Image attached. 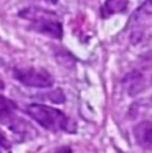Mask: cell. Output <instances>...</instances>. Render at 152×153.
Segmentation results:
<instances>
[{"label": "cell", "mask_w": 152, "mask_h": 153, "mask_svg": "<svg viewBox=\"0 0 152 153\" xmlns=\"http://www.w3.org/2000/svg\"><path fill=\"white\" fill-rule=\"evenodd\" d=\"M25 113L37 124L51 132H67V133L76 132V124L72 121V119H69L64 112L57 108L34 102L27 105Z\"/></svg>", "instance_id": "1"}, {"label": "cell", "mask_w": 152, "mask_h": 153, "mask_svg": "<svg viewBox=\"0 0 152 153\" xmlns=\"http://www.w3.org/2000/svg\"><path fill=\"white\" fill-rule=\"evenodd\" d=\"M19 16L31 23L30 29L34 32L60 40L63 37V25L57 15L51 11L43 10L39 7L23 8L19 12Z\"/></svg>", "instance_id": "2"}, {"label": "cell", "mask_w": 152, "mask_h": 153, "mask_svg": "<svg viewBox=\"0 0 152 153\" xmlns=\"http://www.w3.org/2000/svg\"><path fill=\"white\" fill-rule=\"evenodd\" d=\"M12 76L15 80L25 87L32 88H51L55 84V79L48 71L36 67H22L13 68Z\"/></svg>", "instance_id": "3"}, {"label": "cell", "mask_w": 152, "mask_h": 153, "mask_svg": "<svg viewBox=\"0 0 152 153\" xmlns=\"http://www.w3.org/2000/svg\"><path fill=\"white\" fill-rule=\"evenodd\" d=\"M133 136L136 143L142 148L150 149L152 144V124L151 121H142L139 123L133 129Z\"/></svg>", "instance_id": "4"}, {"label": "cell", "mask_w": 152, "mask_h": 153, "mask_svg": "<svg viewBox=\"0 0 152 153\" xmlns=\"http://www.w3.org/2000/svg\"><path fill=\"white\" fill-rule=\"evenodd\" d=\"M124 84L128 87V92L130 95H136L140 91H143L145 87H147V81H144V76L143 73L137 72V71H133V72L128 73L124 79Z\"/></svg>", "instance_id": "5"}, {"label": "cell", "mask_w": 152, "mask_h": 153, "mask_svg": "<svg viewBox=\"0 0 152 153\" xmlns=\"http://www.w3.org/2000/svg\"><path fill=\"white\" fill-rule=\"evenodd\" d=\"M127 8L128 0H106L100 10V13L103 19H107L115 13H124Z\"/></svg>", "instance_id": "6"}, {"label": "cell", "mask_w": 152, "mask_h": 153, "mask_svg": "<svg viewBox=\"0 0 152 153\" xmlns=\"http://www.w3.org/2000/svg\"><path fill=\"white\" fill-rule=\"evenodd\" d=\"M16 116V104L5 96L0 95V123H10Z\"/></svg>", "instance_id": "7"}, {"label": "cell", "mask_w": 152, "mask_h": 153, "mask_svg": "<svg viewBox=\"0 0 152 153\" xmlns=\"http://www.w3.org/2000/svg\"><path fill=\"white\" fill-rule=\"evenodd\" d=\"M45 97L48 99V100H51L52 102H56V104L66 101V99H64V95H63V91H61V89H55V91H52V92L47 93Z\"/></svg>", "instance_id": "8"}, {"label": "cell", "mask_w": 152, "mask_h": 153, "mask_svg": "<svg viewBox=\"0 0 152 153\" xmlns=\"http://www.w3.org/2000/svg\"><path fill=\"white\" fill-rule=\"evenodd\" d=\"M0 146L4 148V149H7V151H10L11 149V141L8 140L7 134H5L1 129H0Z\"/></svg>", "instance_id": "9"}, {"label": "cell", "mask_w": 152, "mask_h": 153, "mask_svg": "<svg viewBox=\"0 0 152 153\" xmlns=\"http://www.w3.org/2000/svg\"><path fill=\"white\" fill-rule=\"evenodd\" d=\"M52 153H72V149L69 146H60V148H57Z\"/></svg>", "instance_id": "10"}, {"label": "cell", "mask_w": 152, "mask_h": 153, "mask_svg": "<svg viewBox=\"0 0 152 153\" xmlns=\"http://www.w3.org/2000/svg\"><path fill=\"white\" fill-rule=\"evenodd\" d=\"M4 88H5V83H4V80L1 79V76H0V91L4 89Z\"/></svg>", "instance_id": "11"}, {"label": "cell", "mask_w": 152, "mask_h": 153, "mask_svg": "<svg viewBox=\"0 0 152 153\" xmlns=\"http://www.w3.org/2000/svg\"><path fill=\"white\" fill-rule=\"evenodd\" d=\"M44 1H48L49 4H57V3H59V0H44Z\"/></svg>", "instance_id": "12"}]
</instances>
